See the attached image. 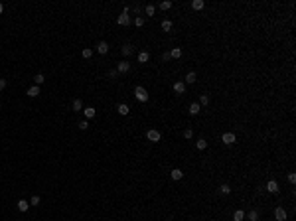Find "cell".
Instances as JSON below:
<instances>
[{
	"label": "cell",
	"instance_id": "1",
	"mask_svg": "<svg viewBox=\"0 0 296 221\" xmlns=\"http://www.w3.org/2000/svg\"><path fill=\"white\" fill-rule=\"evenodd\" d=\"M134 97H136V101H140V103H146V101H148V91H146L144 87H136V89H134Z\"/></svg>",
	"mask_w": 296,
	"mask_h": 221
},
{
	"label": "cell",
	"instance_id": "2",
	"mask_svg": "<svg viewBox=\"0 0 296 221\" xmlns=\"http://www.w3.org/2000/svg\"><path fill=\"white\" fill-rule=\"evenodd\" d=\"M117 24L118 26H128L130 24V16H128V8H124L122 10V14L117 18Z\"/></svg>",
	"mask_w": 296,
	"mask_h": 221
},
{
	"label": "cell",
	"instance_id": "3",
	"mask_svg": "<svg viewBox=\"0 0 296 221\" xmlns=\"http://www.w3.org/2000/svg\"><path fill=\"white\" fill-rule=\"evenodd\" d=\"M146 136H148V140H150V142H158L160 138H162V134H160L156 128H150V130L146 132Z\"/></svg>",
	"mask_w": 296,
	"mask_h": 221
},
{
	"label": "cell",
	"instance_id": "4",
	"mask_svg": "<svg viewBox=\"0 0 296 221\" xmlns=\"http://www.w3.org/2000/svg\"><path fill=\"white\" fill-rule=\"evenodd\" d=\"M221 140H223V144L231 146V144H233V142L237 140V136H235V134H233V132H225V134L221 136Z\"/></svg>",
	"mask_w": 296,
	"mask_h": 221
},
{
	"label": "cell",
	"instance_id": "5",
	"mask_svg": "<svg viewBox=\"0 0 296 221\" xmlns=\"http://www.w3.org/2000/svg\"><path fill=\"white\" fill-rule=\"evenodd\" d=\"M274 219L277 221H284L286 219V209H284V207H277V209H274Z\"/></svg>",
	"mask_w": 296,
	"mask_h": 221
},
{
	"label": "cell",
	"instance_id": "6",
	"mask_svg": "<svg viewBox=\"0 0 296 221\" xmlns=\"http://www.w3.org/2000/svg\"><path fill=\"white\" fill-rule=\"evenodd\" d=\"M128 69H130V63H128V61H121V63L117 65V71H118V73H127Z\"/></svg>",
	"mask_w": 296,
	"mask_h": 221
},
{
	"label": "cell",
	"instance_id": "7",
	"mask_svg": "<svg viewBox=\"0 0 296 221\" xmlns=\"http://www.w3.org/2000/svg\"><path fill=\"white\" fill-rule=\"evenodd\" d=\"M26 95H28V97H32V99H34V97H38V95H40V87H38V85H32V87L26 91Z\"/></svg>",
	"mask_w": 296,
	"mask_h": 221
},
{
	"label": "cell",
	"instance_id": "8",
	"mask_svg": "<svg viewBox=\"0 0 296 221\" xmlns=\"http://www.w3.org/2000/svg\"><path fill=\"white\" fill-rule=\"evenodd\" d=\"M267 190H268L271 193H277V192H278V184L274 182V180H268V182H267Z\"/></svg>",
	"mask_w": 296,
	"mask_h": 221
},
{
	"label": "cell",
	"instance_id": "9",
	"mask_svg": "<svg viewBox=\"0 0 296 221\" xmlns=\"http://www.w3.org/2000/svg\"><path fill=\"white\" fill-rule=\"evenodd\" d=\"M97 52L101 53V55H105V53L109 52V43H107V42H99V43H97Z\"/></svg>",
	"mask_w": 296,
	"mask_h": 221
},
{
	"label": "cell",
	"instance_id": "10",
	"mask_svg": "<svg viewBox=\"0 0 296 221\" xmlns=\"http://www.w3.org/2000/svg\"><path fill=\"white\" fill-rule=\"evenodd\" d=\"M117 111H118V115H122V117H127V115L130 113L128 105H124V103H122V105H118V107H117Z\"/></svg>",
	"mask_w": 296,
	"mask_h": 221
},
{
	"label": "cell",
	"instance_id": "11",
	"mask_svg": "<svg viewBox=\"0 0 296 221\" xmlns=\"http://www.w3.org/2000/svg\"><path fill=\"white\" fill-rule=\"evenodd\" d=\"M170 176H172V180H182L184 178V172H182V170H178V168H174L172 172H170Z\"/></svg>",
	"mask_w": 296,
	"mask_h": 221
},
{
	"label": "cell",
	"instance_id": "12",
	"mask_svg": "<svg viewBox=\"0 0 296 221\" xmlns=\"http://www.w3.org/2000/svg\"><path fill=\"white\" fill-rule=\"evenodd\" d=\"M174 91H176L178 95H182L184 91H186V85H184L182 81H176V83H174Z\"/></svg>",
	"mask_w": 296,
	"mask_h": 221
},
{
	"label": "cell",
	"instance_id": "13",
	"mask_svg": "<svg viewBox=\"0 0 296 221\" xmlns=\"http://www.w3.org/2000/svg\"><path fill=\"white\" fill-rule=\"evenodd\" d=\"M245 219V211L243 209H237L235 213H233V221H243Z\"/></svg>",
	"mask_w": 296,
	"mask_h": 221
},
{
	"label": "cell",
	"instance_id": "14",
	"mask_svg": "<svg viewBox=\"0 0 296 221\" xmlns=\"http://www.w3.org/2000/svg\"><path fill=\"white\" fill-rule=\"evenodd\" d=\"M73 111H75V113L83 111V101H81V99H75V101H73Z\"/></svg>",
	"mask_w": 296,
	"mask_h": 221
},
{
	"label": "cell",
	"instance_id": "15",
	"mask_svg": "<svg viewBox=\"0 0 296 221\" xmlns=\"http://www.w3.org/2000/svg\"><path fill=\"white\" fill-rule=\"evenodd\" d=\"M197 113H199V103H192V105H190V115L196 117Z\"/></svg>",
	"mask_w": 296,
	"mask_h": 221
},
{
	"label": "cell",
	"instance_id": "16",
	"mask_svg": "<svg viewBox=\"0 0 296 221\" xmlns=\"http://www.w3.org/2000/svg\"><path fill=\"white\" fill-rule=\"evenodd\" d=\"M148 59H150V53L148 52H140L138 53V61H140V63H146Z\"/></svg>",
	"mask_w": 296,
	"mask_h": 221
},
{
	"label": "cell",
	"instance_id": "17",
	"mask_svg": "<svg viewBox=\"0 0 296 221\" xmlns=\"http://www.w3.org/2000/svg\"><path fill=\"white\" fill-rule=\"evenodd\" d=\"M28 207H30V203L26 202V199H20L18 202V209L20 211H28Z\"/></svg>",
	"mask_w": 296,
	"mask_h": 221
},
{
	"label": "cell",
	"instance_id": "18",
	"mask_svg": "<svg viewBox=\"0 0 296 221\" xmlns=\"http://www.w3.org/2000/svg\"><path fill=\"white\" fill-rule=\"evenodd\" d=\"M196 79H197L196 71H190L188 75H186V83H196Z\"/></svg>",
	"mask_w": 296,
	"mask_h": 221
},
{
	"label": "cell",
	"instance_id": "19",
	"mask_svg": "<svg viewBox=\"0 0 296 221\" xmlns=\"http://www.w3.org/2000/svg\"><path fill=\"white\" fill-rule=\"evenodd\" d=\"M144 12H146V16H154V14H156V6H154V4H148V6L144 8Z\"/></svg>",
	"mask_w": 296,
	"mask_h": 221
},
{
	"label": "cell",
	"instance_id": "20",
	"mask_svg": "<svg viewBox=\"0 0 296 221\" xmlns=\"http://www.w3.org/2000/svg\"><path fill=\"white\" fill-rule=\"evenodd\" d=\"M172 28H174V26H172L170 20H164V22H162V30H164V32H172Z\"/></svg>",
	"mask_w": 296,
	"mask_h": 221
},
{
	"label": "cell",
	"instance_id": "21",
	"mask_svg": "<svg viewBox=\"0 0 296 221\" xmlns=\"http://www.w3.org/2000/svg\"><path fill=\"white\" fill-rule=\"evenodd\" d=\"M170 57H174V59H178V57H182V49H180V47H174V49L170 52Z\"/></svg>",
	"mask_w": 296,
	"mask_h": 221
},
{
	"label": "cell",
	"instance_id": "22",
	"mask_svg": "<svg viewBox=\"0 0 296 221\" xmlns=\"http://www.w3.org/2000/svg\"><path fill=\"white\" fill-rule=\"evenodd\" d=\"M83 113H85V117H87V118H93L95 117V109L93 107H87V109H83Z\"/></svg>",
	"mask_w": 296,
	"mask_h": 221
},
{
	"label": "cell",
	"instance_id": "23",
	"mask_svg": "<svg viewBox=\"0 0 296 221\" xmlns=\"http://www.w3.org/2000/svg\"><path fill=\"white\" fill-rule=\"evenodd\" d=\"M121 53H122V55H130V53H132V46H128V43H127V46H122L121 47Z\"/></svg>",
	"mask_w": 296,
	"mask_h": 221
},
{
	"label": "cell",
	"instance_id": "24",
	"mask_svg": "<svg viewBox=\"0 0 296 221\" xmlns=\"http://www.w3.org/2000/svg\"><path fill=\"white\" fill-rule=\"evenodd\" d=\"M196 146H197V150H205V146H207L205 138H199V140L196 142Z\"/></svg>",
	"mask_w": 296,
	"mask_h": 221
},
{
	"label": "cell",
	"instance_id": "25",
	"mask_svg": "<svg viewBox=\"0 0 296 221\" xmlns=\"http://www.w3.org/2000/svg\"><path fill=\"white\" fill-rule=\"evenodd\" d=\"M158 8L160 10H168V8H172V2H170V0H164V2H160L158 4Z\"/></svg>",
	"mask_w": 296,
	"mask_h": 221
},
{
	"label": "cell",
	"instance_id": "26",
	"mask_svg": "<svg viewBox=\"0 0 296 221\" xmlns=\"http://www.w3.org/2000/svg\"><path fill=\"white\" fill-rule=\"evenodd\" d=\"M81 55H83V57H85V59H89V57H91V55H93V49H91V47H85L83 52H81Z\"/></svg>",
	"mask_w": 296,
	"mask_h": 221
},
{
	"label": "cell",
	"instance_id": "27",
	"mask_svg": "<svg viewBox=\"0 0 296 221\" xmlns=\"http://www.w3.org/2000/svg\"><path fill=\"white\" fill-rule=\"evenodd\" d=\"M192 6H193V10H202L203 8V0H193Z\"/></svg>",
	"mask_w": 296,
	"mask_h": 221
},
{
	"label": "cell",
	"instance_id": "28",
	"mask_svg": "<svg viewBox=\"0 0 296 221\" xmlns=\"http://www.w3.org/2000/svg\"><path fill=\"white\" fill-rule=\"evenodd\" d=\"M219 192L223 193V196H229V193H231V188H229V186H227V184H223V186H221V188H219Z\"/></svg>",
	"mask_w": 296,
	"mask_h": 221
},
{
	"label": "cell",
	"instance_id": "29",
	"mask_svg": "<svg viewBox=\"0 0 296 221\" xmlns=\"http://www.w3.org/2000/svg\"><path fill=\"white\" fill-rule=\"evenodd\" d=\"M34 81H36V85H42V83H43V81H46V77H43V75H42V73H38V75L34 77Z\"/></svg>",
	"mask_w": 296,
	"mask_h": 221
},
{
	"label": "cell",
	"instance_id": "30",
	"mask_svg": "<svg viewBox=\"0 0 296 221\" xmlns=\"http://www.w3.org/2000/svg\"><path fill=\"white\" fill-rule=\"evenodd\" d=\"M134 24H136L138 28H142V26H144V18H142V16H136V18H134Z\"/></svg>",
	"mask_w": 296,
	"mask_h": 221
},
{
	"label": "cell",
	"instance_id": "31",
	"mask_svg": "<svg viewBox=\"0 0 296 221\" xmlns=\"http://www.w3.org/2000/svg\"><path fill=\"white\" fill-rule=\"evenodd\" d=\"M249 219H251V221H257V219H259V211H257V209H253V211L249 213Z\"/></svg>",
	"mask_w": 296,
	"mask_h": 221
},
{
	"label": "cell",
	"instance_id": "32",
	"mask_svg": "<svg viewBox=\"0 0 296 221\" xmlns=\"http://www.w3.org/2000/svg\"><path fill=\"white\" fill-rule=\"evenodd\" d=\"M209 103V97H207V95H202V97H199V105H207Z\"/></svg>",
	"mask_w": 296,
	"mask_h": 221
},
{
	"label": "cell",
	"instance_id": "33",
	"mask_svg": "<svg viewBox=\"0 0 296 221\" xmlns=\"http://www.w3.org/2000/svg\"><path fill=\"white\" fill-rule=\"evenodd\" d=\"M79 128H81V130H87V128H89V122H87V121L79 122Z\"/></svg>",
	"mask_w": 296,
	"mask_h": 221
},
{
	"label": "cell",
	"instance_id": "34",
	"mask_svg": "<svg viewBox=\"0 0 296 221\" xmlns=\"http://www.w3.org/2000/svg\"><path fill=\"white\" fill-rule=\"evenodd\" d=\"M184 136H186V138H192V136H193V130H192V128H188V130H184Z\"/></svg>",
	"mask_w": 296,
	"mask_h": 221
},
{
	"label": "cell",
	"instance_id": "35",
	"mask_svg": "<svg viewBox=\"0 0 296 221\" xmlns=\"http://www.w3.org/2000/svg\"><path fill=\"white\" fill-rule=\"evenodd\" d=\"M288 182H290V184L296 182V174H294V172H290V174H288Z\"/></svg>",
	"mask_w": 296,
	"mask_h": 221
},
{
	"label": "cell",
	"instance_id": "36",
	"mask_svg": "<svg viewBox=\"0 0 296 221\" xmlns=\"http://www.w3.org/2000/svg\"><path fill=\"white\" fill-rule=\"evenodd\" d=\"M38 203H40V198H38V196H34L32 202H30V205H38Z\"/></svg>",
	"mask_w": 296,
	"mask_h": 221
},
{
	"label": "cell",
	"instance_id": "37",
	"mask_svg": "<svg viewBox=\"0 0 296 221\" xmlns=\"http://www.w3.org/2000/svg\"><path fill=\"white\" fill-rule=\"evenodd\" d=\"M117 73H118L117 69H111V71H109V77H111V79H115V77H117Z\"/></svg>",
	"mask_w": 296,
	"mask_h": 221
},
{
	"label": "cell",
	"instance_id": "38",
	"mask_svg": "<svg viewBox=\"0 0 296 221\" xmlns=\"http://www.w3.org/2000/svg\"><path fill=\"white\" fill-rule=\"evenodd\" d=\"M4 87H6V79H0V91L4 89Z\"/></svg>",
	"mask_w": 296,
	"mask_h": 221
},
{
	"label": "cell",
	"instance_id": "39",
	"mask_svg": "<svg viewBox=\"0 0 296 221\" xmlns=\"http://www.w3.org/2000/svg\"><path fill=\"white\" fill-rule=\"evenodd\" d=\"M2 12H4V6H2V4H0V14H2Z\"/></svg>",
	"mask_w": 296,
	"mask_h": 221
}]
</instances>
